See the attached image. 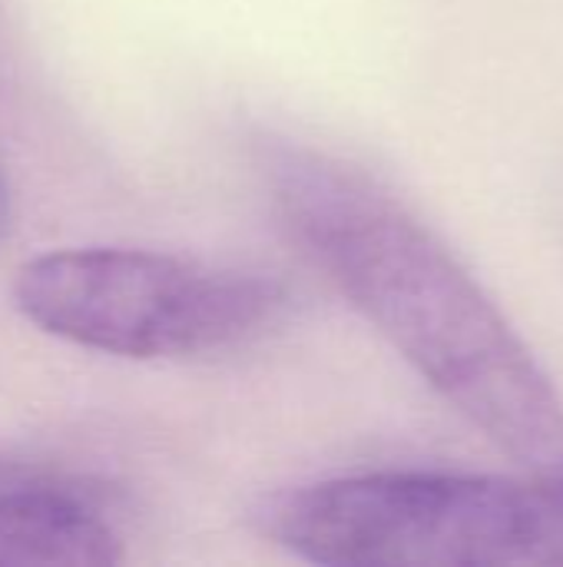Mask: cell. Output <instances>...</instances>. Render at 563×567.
Instances as JSON below:
<instances>
[{
	"label": "cell",
	"mask_w": 563,
	"mask_h": 567,
	"mask_svg": "<svg viewBox=\"0 0 563 567\" xmlns=\"http://www.w3.org/2000/svg\"><path fill=\"white\" fill-rule=\"evenodd\" d=\"M123 542L103 515L63 488L0 495V567H113Z\"/></svg>",
	"instance_id": "277c9868"
},
{
	"label": "cell",
	"mask_w": 563,
	"mask_h": 567,
	"mask_svg": "<svg viewBox=\"0 0 563 567\" xmlns=\"http://www.w3.org/2000/svg\"><path fill=\"white\" fill-rule=\"evenodd\" d=\"M249 518L325 567H563V468L348 475L265 495Z\"/></svg>",
	"instance_id": "7a4b0ae2"
},
{
	"label": "cell",
	"mask_w": 563,
	"mask_h": 567,
	"mask_svg": "<svg viewBox=\"0 0 563 567\" xmlns=\"http://www.w3.org/2000/svg\"><path fill=\"white\" fill-rule=\"evenodd\" d=\"M10 219H13V196H10V183H7V176L0 169V239L10 229Z\"/></svg>",
	"instance_id": "5b68a950"
},
{
	"label": "cell",
	"mask_w": 563,
	"mask_h": 567,
	"mask_svg": "<svg viewBox=\"0 0 563 567\" xmlns=\"http://www.w3.org/2000/svg\"><path fill=\"white\" fill-rule=\"evenodd\" d=\"M282 286L149 249H60L23 262L13 306L40 332L119 359H186L259 336Z\"/></svg>",
	"instance_id": "3957f363"
},
{
	"label": "cell",
	"mask_w": 563,
	"mask_h": 567,
	"mask_svg": "<svg viewBox=\"0 0 563 567\" xmlns=\"http://www.w3.org/2000/svg\"><path fill=\"white\" fill-rule=\"evenodd\" d=\"M269 199L338 292L488 442L563 468V399L461 259L378 179L309 146H269Z\"/></svg>",
	"instance_id": "6da1fadb"
}]
</instances>
